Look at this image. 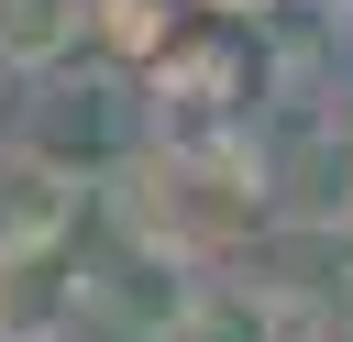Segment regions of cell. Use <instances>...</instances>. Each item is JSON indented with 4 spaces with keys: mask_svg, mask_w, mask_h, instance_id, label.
Segmentation results:
<instances>
[{
    "mask_svg": "<svg viewBox=\"0 0 353 342\" xmlns=\"http://www.w3.org/2000/svg\"><path fill=\"white\" fill-rule=\"evenodd\" d=\"M99 188H110L121 243L165 254L176 276H210V265L254 254L265 221H276V177H265V154L243 132H221V143H132V165L99 177Z\"/></svg>",
    "mask_w": 353,
    "mask_h": 342,
    "instance_id": "cell-1",
    "label": "cell"
},
{
    "mask_svg": "<svg viewBox=\"0 0 353 342\" xmlns=\"http://www.w3.org/2000/svg\"><path fill=\"white\" fill-rule=\"evenodd\" d=\"M44 99H33V121H22V143L44 154V165H66L77 188H99V177H121L132 165V143H143V121H132V88L121 77H33Z\"/></svg>",
    "mask_w": 353,
    "mask_h": 342,
    "instance_id": "cell-2",
    "label": "cell"
},
{
    "mask_svg": "<svg viewBox=\"0 0 353 342\" xmlns=\"http://www.w3.org/2000/svg\"><path fill=\"white\" fill-rule=\"evenodd\" d=\"M77 309H88L77 232H11L0 243V342H66Z\"/></svg>",
    "mask_w": 353,
    "mask_h": 342,
    "instance_id": "cell-3",
    "label": "cell"
},
{
    "mask_svg": "<svg viewBox=\"0 0 353 342\" xmlns=\"http://www.w3.org/2000/svg\"><path fill=\"white\" fill-rule=\"evenodd\" d=\"M287 331V298L254 287V276H176V298L143 320V342H276Z\"/></svg>",
    "mask_w": 353,
    "mask_h": 342,
    "instance_id": "cell-4",
    "label": "cell"
},
{
    "mask_svg": "<svg viewBox=\"0 0 353 342\" xmlns=\"http://www.w3.org/2000/svg\"><path fill=\"white\" fill-rule=\"evenodd\" d=\"M88 221V188L66 165H44L33 143H0V243L11 232H77Z\"/></svg>",
    "mask_w": 353,
    "mask_h": 342,
    "instance_id": "cell-5",
    "label": "cell"
},
{
    "mask_svg": "<svg viewBox=\"0 0 353 342\" xmlns=\"http://www.w3.org/2000/svg\"><path fill=\"white\" fill-rule=\"evenodd\" d=\"M88 44V0H0V77H55Z\"/></svg>",
    "mask_w": 353,
    "mask_h": 342,
    "instance_id": "cell-6",
    "label": "cell"
},
{
    "mask_svg": "<svg viewBox=\"0 0 353 342\" xmlns=\"http://www.w3.org/2000/svg\"><path fill=\"white\" fill-rule=\"evenodd\" d=\"M331 232H353V154H342V188H331Z\"/></svg>",
    "mask_w": 353,
    "mask_h": 342,
    "instance_id": "cell-7",
    "label": "cell"
},
{
    "mask_svg": "<svg viewBox=\"0 0 353 342\" xmlns=\"http://www.w3.org/2000/svg\"><path fill=\"white\" fill-rule=\"evenodd\" d=\"M342 320H353V276H342Z\"/></svg>",
    "mask_w": 353,
    "mask_h": 342,
    "instance_id": "cell-8",
    "label": "cell"
}]
</instances>
